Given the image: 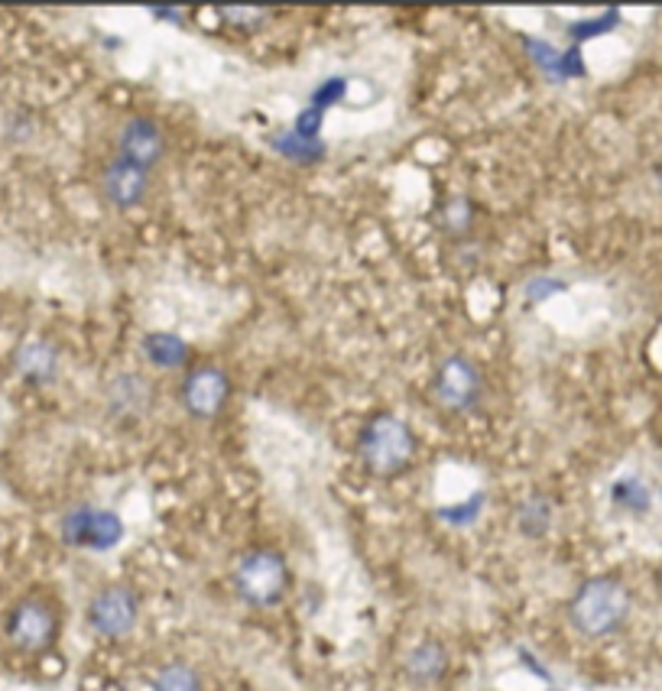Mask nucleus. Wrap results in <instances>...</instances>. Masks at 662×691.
<instances>
[{
    "label": "nucleus",
    "instance_id": "f257e3e1",
    "mask_svg": "<svg viewBox=\"0 0 662 691\" xmlns=\"http://www.w3.org/2000/svg\"><path fill=\"white\" fill-rule=\"evenodd\" d=\"M630 617H634V591L614 571L582 578L565 601L569 627L582 640H591V643H601V640L624 633Z\"/></svg>",
    "mask_w": 662,
    "mask_h": 691
},
{
    "label": "nucleus",
    "instance_id": "f03ea898",
    "mask_svg": "<svg viewBox=\"0 0 662 691\" xmlns=\"http://www.w3.org/2000/svg\"><path fill=\"white\" fill-rule=\"evenodd\" d=\"M354 455L361 461V467L377 477V480H397L403 477L420 455V442L413 426L384 410V413H371L354 439Z\"/></svg>",
    "mask_w": 662,
    "mask_h": 691
},
{
    "label": "nucleus",
    "instance_id": "7ed1b4c3",
    "mask_svg": "<svg viewBox=\"0 0 662 691\" xmlns=\"http://www.w3.org/2000/svg\"><path fill=\"white\" fill-rule=\"evenodd\" d=\"M3 640L20 656H46L62 640V604L49 591H26L3 611Z\"/></svg>",
    "mask_w": 662,
    "mask_h": 691
},
{
    "label": "nucleus",
    "instance_id": "20e7f679",
    "mask_svg": "<svg viewBox=\"0 0 662 691\" xmlns=\"http://www.w3.org/2000/svg\"><path fill=\"white\" fill-rule=\"evenodd\" d=\"M292 588V568L276 545L247 549L230 568V591L250 611H273Z\"/></svg>",
    "mask_w": 662,
    "mask_h": 691
},
{
    "label": "nucleus",
    "instance_id": "39448f33",
    "mask_svg": "<svg viewBox=\"0 0 662 691\" xmlns=\"http://www.w3.org/2000/svg\"><path fill=\"white\" fill-rule=\"evenodd\" d=\"M140 617H143L140 591L134 585H127V581L101 585L88 598V604H85V624H88V630L98 640H108V643L127 640L140 627Z\"/></svg>",
    "mask_w": 662,
    "mask_h": 691
},
{
    "label": "nucleus",
    "instance_id": "423d86ee",
    "mask_svg": "<svg viewBox=\"0 0 662 691\" xmlns=\"http://www.w3.org/2000/svg\"><path fill=\"white\" fill-rule=\"evenodd\" d=\"M59 536L68 549H85V552H111L124 542L127 526L117 510L95 506V503H78L72 506L62 523Z\"/></svg>",
    "mask_w": 662,
    "mask_h": 691
},
{
    "label": "nucleus",
    "instance_id": "0eeeda50",
    "mask_svg": "<svg viewBox=\"0 0 662 691\" xmlns=\"http://www.w3.org/2000/svg\"><path fill=\"white\" fill-rule=\"evenodd\" d=\"M429 397L445 413L467 416L484 400V374L467 354H448L433 374Z\"/></svg>",
    "mask_w": 662,
    "mask_h": 691
},
{
    "label": "nucleus",
    "instance_id": "6e6552de",
    "mask_svg": "<svg viewBox=\"0 0 662 691\" xmlns=\"http://www.w3.org/2000/svg\"><path fill=\"white\" fill-rule=\"evenodd\" d=\"M230 393H234L230 374L215 361L189 364L183 380H179V406L196 423H215L221 413L227 410Z\"/></svg>",
    "mask_w": 662,
    "mask_h": 691
},
{
    "label": "nucleus",
    "instance_id": "1a4fd4ad",
    "mask_svg": "<svg viewBox=\"0 0 662 691\" xmlns=\"http://www.w3.org/2000/svg\"><path fill=\"white\" fill-rule=\"evenodd\" d=\"M124 163L153 173L163 156H166V134L163 127L150 117V114H130L121 127H117V153Z\"/></svg>",
    "mask_w": 662,
    "mask_h": 691
},
{
    "label": "nucleus",
    "instance_id": "9d476101",
    "mask_svg": "<svg viewBox=\"0 0 662 691\" xmlns=\"http://www.w3.org/2000/svg\"><path fill=\"white\" fill-rule=\"evenodd\" d=\"M150 192V173L124 163L121 156H111L101 169V196L111 209L130 212L140 209Z\"/></svg>",
    "mask_w": 662,
    "mask_h": 691
},
{
    "label": "nucleus",
    "instance_id": "9b49d317",
    "mask_svg": "<svg viewBox=\"0 0 662 691\" xmlns=\"http://www.w3.org/2000/svg\"><path fill=\"white\" fill-rule=\"evenodd\" d=\"M448 673H451V656H448V646L436 637H423L403 656V676L416 689H436L448 679Z\"/></svg>",
    "mask_w": 662,
    "mask_h": 691
},
{
    "label": "nucleus",
    "instance_id": "f8f14e48",
    "mask_svg": "<svg viewBox=\"0 0 662 691\" xmlns=\"http://www.w3.org/2000/svg\"><path fill=\"white\" fill-rule=\"evenodd\" d=\"M520 42H523L529 62L542 75H549V81H569V78H582L585 75V62H582V55L575 49L562 52L549 39H539V36H520Z\"/></svg>",
    "mask_w": 662,
    "mask_h": 691
},
{
    "label": "nucleus",
    "instance_id": "ddd939ff",
    "mask_svg": "<svg viewBox=\"0 0 662 691\" xmlns=\"http://www.w3.org/2000/svg\"><path fill=\"white\" fill-rule=\"evenodd\" d=\"M13 370L33 387H46L59 377V348L46 338H29L13 351Z\"/></svg>",
    "mask_w": 662,
    "mask_h": 691
},
{
    "label": "nucleus",
    "instance_id": "4468645a",
    "mask_svg": "<svg viewBox=\"0 0 662 691\" xmlns=\"http://www.w3.org/2000/svg\"><path fill=\"white\" fill-rule=\"evenodd\" d=\"M140 354L157 370H186L192 361V348L176 331H147L140 338Z\"/></svg>",
    "mask_w": 662,
    "mask_h": 691
},
{
    "label": "nucleus",
    "instance_id": "2eb2a0df",
    "mask_svg": "<svg viewBox=\"0 0 662 691\" xmlns=\"http://www.w3.org/2000/svg\"><path fill=\"white\" fill-rule=\"evenodd\" d=\"M108 400H111V416L124 419V416H143L147 406H153V387H147V380L140 374H121L111 380L108 387Z\"/></svg>",
    "mask_w": 662,
    "mask_h": 691
},
{
    "label": "nucleus",
    "instance_id": "dca6fc26",
    "mask_svg": "<svg viewBox=\"0 0 662 691\" xmlns=\"http://www.w3.org/2000/svg\"><path fill=\"white\" fill-rule=\"evenodd\" d=\"M552 519H555V506L539 490L523 497L513 510V526L523 539H546L552 532Z\"/></svg>",
    "mask_w": 662,
    "mask_h": 691
},
{
    "label": "nucleus",
    "instance_id": "f3484780",
    "mask_svg": "<svg viewBox=\"0 0 662 691\" xmlns=\"http://www.w3.org/2000/svg\"><path fill=\"white\" fill-rule=\"evenodd\" d=\"M474 222H477V205H474L471 196H461V192L448 196L439 205V212H436L439 230L448 234V237H454V240H464L474 228Z\"/></svg>",
    "mask_w": 662,
    "mask_h": 691
},
{
    "label": "nucleus",
    "instance_id": "a211bd4d",
    "mask_svg": "<svg viewBox=\"0 0 662 691\" xmlns=\"http://www.w3.org/2000/svg\"><path fill=\"white\" fill-rule=\"evenodd\" d=\"M150 691H205V682L192 663L170 659L150 676Z\"/></svg>",
    "mask_w": 662,
    "mask_h": 691
},
{
    "label": "nucleus",
    "instance_id": "6ab92c4d",
    "mask_svg": "<svg viewBox=\"0 0 662 691\" xmlns=\"http://www.w3.org/2000/svg\"><path fill=\"white\" fill-rule=\"evenodd\" d=\"M611 500H614V506H621V510H627V513H647V510H650V490H647V483L637 480V477H621V480H614Z\"/></svg>",
    "mask_w": 662,
    "mask_h": 691
},
{
    "label": "nucleus",
    "instance_id": "aec40b11",
    "mask_svg": "<svg viewBox=\"0 0 662 691\" xmlns=\"http://www.w3.org/2000/svg\"><path fill=\"white\" fill-rule=\"evenodd\" d=\"M273 147L279 150V156H286L292 163H315L325 153V143L322 140H302L296 130H289L283 137H273Z\"/></svg>",
    "mask_w": 662,
    "mask_h": 691
},
{
    "label": "nucleus",
    "instance_id": "412c9836",
    "mask_svg": "<svg viewBox=\"0 0 662 691\" xmlns=\"http://www.w3.org/2000/svg\"><path fill=\"white\" fill-rule=\"evenodd\" d=\"M480 510H484V493L477 490V493H471V497H467L464 503H451V506H441L439 519H441V523H448V526H471V523H477Z\"/></svg>",
    "mask_w": 662,
    "mask_h": 691
},
{
    "label": "nucleus",
    "instance_id": "4be33fe9",
    "mask_svg": "<svg viewBox=\"0 0 662 691\" xmlns=\"http://www.w3.org/2000/svg\"><path fill=\"white\" fill-rule=\"evenodd\" d=\"M617 23H621V13H601L595 20H575V23H569V36L585 42V39H595L601 33H611Z\"/></svg>",
    "mask_w": 662,
    "mask_h": 691
},
{
    "label": "nucleus",
    "instance_id": "5701e85b",
    "mask_svg": "<svg viewBox=\"0 0 662 691\" xmlns=\"http://www.w3.org/2000/svg\"><path fill=\"white\" fill-rule=\"evenodd\" d=\"M221 16H224L230 26L257 29V26L270 16V10H266V7H227V10H221Z\"/></svg>",
    "mask_w": 662,
    "mask_h": 691
},
{
    "label": "nucleus",
    "instance_id": "b1692460",
    "mask_svg": "<svg viewBox=\"0 0 662 691\" xmlns=\"http://www.w3.org/2000/svg\"><path fill=\"white\" fill-rule=\"evenodd\" d=\"M562 292H569V282L552 279V276H539V279H529L526 282V299L529 302H546L552 296H562Z\"/></svg>",
    "mask_w": 662,
    "mask_h": 691
},
{
    "label": "nucleus",
    "instance_id": "393cba45",
    "mask_svg": "<svg viewBox=\"0 0 662 691\" xmlns=\"http://www.w3.org/2000/svg\"><path fill=\"white\" fill-rule=\"evenodd\" d=\"M150 16H157V20H173V23H183V20H186V10H150Z\"/></svg>",
    "mask_w": 662,
    "mask_h": 691
},
{
    "label": "nucleus",
    "instance_id": "a878e982",
    "mask_svg": "<svg viewBox=\"0 0 662 691\" xmlns=\"http://www.w3.org/2000/svg\"><path fill=\"white\" fill-rule=\"evenodd\" d=\"M660 585H662V558H660Z\"/></svg>",
    "mask_w": 662,
    "mask_h": 691
}]
</instances>
